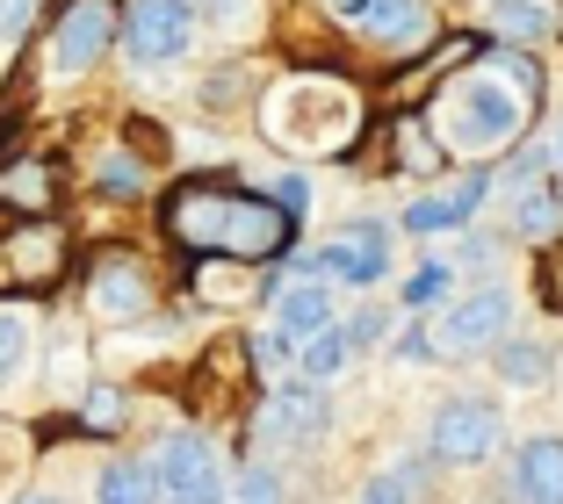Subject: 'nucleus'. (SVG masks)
I'll return each instance as SVG.
<instances>
[{
    "mask_svg": "<svg viewBox=\"0 0 563 504\" xmlns=\"http://www.w3.org/2000/svg\"><path fill=\"white\" fill-rule=\"evenodd\" d=\"M210 22L224 30V22H246V0H210Z\"/></svg>",
    "mask_w": 563,
    "mask_h": 504,
    "instance_id": "nucleus-36",
    "label": "nucleus"
},
{
    "mask_svg": "<svg viewBox=\"0 0 563 504\" xmlns=\"http://www.w3.org/2000/svg\"><path fill=\"white\" fill-rule=\"evenodd\" d=\"M412 483H419L412 469H383V475H368L362 504H412Z\"/></svg>",
    "mask_w": 563,
    "mask_h": 504,
    "instance_id": "nucleus-29",
    "label": "nucleus"
},
{
    "mask_svg": "<svg viewBox=\"0 0 563 504\" xmlns=\"http://www.w3.org/2000/svg\"><path fill=\"white\" fill-rule=\"evenodd\" d=\"M563 224V188H520L514 195V231L520 238H549Z\"/></svg>",
    "mask_w": 563,
    "mask_h": 504,
    "instance_id": "nucleus-20",
    "label": "nucleus"
},
{
    "mask_svg": "<svg viewBox=\"0 0 563 504\" xmlns=\"http://www.w3.org/2000/svg\"><path fill=\"white\" fill-rule=\"evenodd\" d=\"M95 504H159L152 455H145V461H109V469L95 475Z\"/></svg>",
    "mask_w": 563,
    "mask_h": 504,
    "instance_id": "nucleus-16",
    "label": "nucleus"
},
{
    "mask_svg": "<svg viewBox=\"0 0 563 504\" xmlns=\"http://www.w3.org/2000/svg\"><path fill=\"white\" fill-rule=\"evenodd\" d=\"M152 475H159V504H224V455L210 433H166L152 447Z\"/></svg>",
    "mask_w": 563,
    "mask_h": 504,
    "instance_id": "nucleus-4",
    "label": "nucleus"
},
{
    "mask_svg": "<svg viewBox=\"0 0 563 504\" xmlns=\"http://www.w3.org/2000/svg\"><path fill=\"white\" fill-rule=\"evenodd\" d=\"M22 504H58V497H22Z\"/></svg>",
    "mask_w": 563,
    "mask_h": 504,
    "instance_id": "nucleus-39",
    "label": "nucleus"
},
{
    "mask_svg": "<svg viewBox=\"0 0 563 504\" xmlns=\"http://www.w3.org/2000/svg\"><path fill=\"white\" fill-rule=\"evenodd\" d=\"M448 281H455V267H448V260H427V267H419V275L398 289V303H405V310H433V303L448 295Z\"/></svg>",
    "mask_w": 563,
    "mask_h": 504,
    "instance_id": "nucleus-25",
    "label": "nucleus"
},
{
    "mask_svg": "<svg viewBox=\"0 0 563 504\" xmlns=\"http://www.w3.org/2000/svg\"><path fill=\"white\" fill-rule=\"evenodd\" d=\"M514 332V289H477L463 295V303H448L441 310V332H433V346L441 354H484V346H498Z\"/></svg>",
    "mask_w": 563,
    "mask_h": 504,
    "instance_id": "nucleus-8",
    "label": "nucleus"
},
{
    "mask_svg": "<svg viewBox=\"0 0 563 504\" xmlns=\"http://www.w3.org/2000/svg\"><path fill=\"white\" fill-rule=\"evenodd\" d=\"M390 152L405 159V173H441V137L427 131V115H398V137H390Z\"/></svg>",
    "mask_w": 563,
    "mask_h": 504,
    "instance_id": "nucleus-19",
    "label": "nucleus"
},
{
    "mask_svg": "<svg viewBox=\"0 0 563 504\" xmlns=\"http://www.w3.org/2000/svg\"><path fill=\"white\" fill-rule=\"evenodd\" d=\"M528 109H534V101L520 94L514 80H498L492 66H463L455 80L441 87V94H433L427 131L441 137L448 159H484V152L520 145V131H528Z\"/></svg>",
    "mask_w": 563,
    "mask_h": 504,
    "instance_id": "nucleus-2",
    "label": "nucleus"
},
{
    "mask_svg": "<svg viewBox=\"0 0 563 504\" xmlns=\"http://www.w3.org/2000/svg\"><path fill=\"white\" fill-rule=\"evenodd\" d=\"M58 260H66V231L58 224H22V231H8V245H0V267H8L15 289H51Z\"/></svg>",
    "mask_w": 563,
    "mask_h": 504,
    "instance_id": "nucleus-12",
    "label": "nucleus"
},
{
    "mask_svg": "<svg viewBox=\"0 0 563 504\" xmlns=\"http://www.w3.org/2000/svg\"><path fill=\"white\" fill-rule=\"evenodd\" d=\"M383 332H390V317H383V310H354V317H347V339H354V346L383 339Z\"/></svg>",
    "mask_w": 563,
    "mask_h": 504,
    "instance_id": "nucleus-33",
    "label": "nucleus"
},
{
    "mask_svg": "<svg viewBox=\"0 0 563 504\" xmlns=\"http://www.w3.org/2000/svg\"><path fill=\"white\" fill-rule=\"evenodd\" d=\"M549 289H556V303H563V260H549Z\"/></svg>",
    "mask_w": 563,
    "mask_h": 504,
    "instance_id": "nucleus-37",
    "label": "nucleus"
},
{
    "mask_svg": "<svg viewBox=\"0 0 563 504\" xmlns=\"http://www.w3.org/2000/svg\"><path fill=\"white\" fill-rule=\"evenodd\" d=\"M51 188H58V173H51L44 159H15L0 173V202H8V210H51Z\"/></svg>",
    "mask_w": 563,
    "mask_h": 504,
    "instance_id": "nucleus-17",
    "label": "nucleus"
},
{
    "mask_svg": "<svg viewBox=\"0 0 563 504\" xmlns=\"http://www.w3.org/2000/svg\"><path fill=\"white\" fill-rule=\"evenodd\" d=\"M152 267L137 260V253H101L95 267H87V310H95L101 325H137V317H152Z\"/></svg>",
    "mask_w": 563,
    "mask_h": 504,
    "instance_id": "nucleus-7",
    "label": "nucleus"
},
{
    "mask_svg": "<svg viewBox=\"0 0 563 504\" xmlns=\"http://www.w3.org/2000/svg\"><path fill=\"white\" fill-rule=\"evenodd\" d=\"M470 216L455 210L448 195H419V202H405L398 210V231H412V238H441V231H463Z\"/></svg>",
    "mask_w": 563,
    "mask_h": 504,
    "instance_id": "nucleus-23",
    "label": "nucleus"
},
{
    "mask_svg": "<svg viewBox=\"0 0 563 504\" xmlns=\"http://www.w3.org/2000/svg\"><path fill=\"white\" fill-rule=\"evenodd\" d=\"M311 267H318V275H340L347 289H376V281L390 275V224H376V216L340 224V238H332Z\"/></svg>",
    "mask_w": 563,
    "mask_h": 504,
    "instance_id": "nucleus-9",
    "label": "nucleus"
},
{
    "mask_svg": "<svg viewBox=\"0 0 563 504\" xmlns=\"http://www.w3.org/2000/svg\"><path fill=\"white\" fill-rule=\"evenodd\" d=\"M492 22H498V36H514V44H542V36L556 30L542 0H492Z\"/></svg>",
    "mask_w": 563,
    "mask_h": 504,
    "instance_id": "nucleus-22",
    "label": "nucleus"
},
{
    "mask_svg": "<svg viewBox=\"0 0 563 504\" xmlns=\"http://www.w3.org/2000/svg\"><path fill=\"white\" fill-rule=\"evenodd\" d=\"M239 504H282V475L267 469V461H253V469L239 475Z\"/></svg>",
    "mask_w": 563,
    "mask_h": 504,
    "instance_id": "nucleus-30",
    "label": "nucleus"
},
{
    "mask_svg": "<svg viewBox=\"0 0 563 504\" xmlns=\"http://www.w3.org/2000/svg\"><path fill=\"white\" fill-rule=\"evenodd\" d=\"M267 202H275L282 216H297V224H303V210H311V188H303V173H282L275 188H267Z\"/></svg>",
    "mask_w": 563,
    "mask_h": 504,
    "instance_id": "nucleus-31",
    "label": "nucleus"
},
{
    "mask_svg": "<svg viewBox=\"0 0 563 504\" xmlns=\"http://www.w3.org/2000/svg\"><path fill=\"white\" fill-rule=\"evenodd\" d=\"M109 44H117V8H109V0H66V15L51 30V66L87 72V66L109 58Z\"/></svg>",
    "mask_w": 563,
    "mask_h": 504,
    "instance_id": "nucleus-10",
    "label": "nucleus"
},
{
    "mask_svg": "<svg viewBox=\"0 0 563 504\" xmlns=\"http://www.w3.org/2000/svg\"><path fill=\"white\" fill-rule=\"evenodd\" d=\"M117 44L131 51V66H174L196 44V8L188 0H131V15L117 22Z\"/></svg>",
    "mask_w": 563,
    "mask_h": 504,
    "instance_id": "nucleus-6",
    "label": "nucleus"
},
{
    "mask_svg": "<svg viewBox=\"0 0 563 504\" xmlns=\"http://www.w3.org/2000/svg\"><path fill=\"white\" fill-rule=\"evenodd\" d=\"M549 152H556V166H563V123H556V145H549Z\"/></svg>",
    "mask_w": 563,
    "mask_h": 504,
    "instance_id": "nucleus-38",
    "label": "nucleus"
},
{
    "mask_svg": "<svg viewBox=\"0 0 563 504\" xmlns=\"http://www.w3.org/2000/svg\"><path fill=\"white\" fill-rule=\"evenodd\" d=\"M498 374H506V382H514V390H534V382H549V368H556V354H549V339H498Z\"/></svg>",
    "mask_w": 563,
    "mask_h": 504,
    "instance_id": "nucleus-18",
    "label": "nucleus"
},
{
    "mask_svg": "<svg viewBox=\"0 0 563 504\" xmlns=\"http://www.w3.org/2000/svg\"><path fill=\"white\" fill-rule=\"evenodd\" d=\"M166 231L196 253H224V260H275L297 245V216H282L267 195L232 188V180H181L166 195Z\"/></svg>",
    "mask_w": 563,
    "mask_h": 504,
    "instance_id": "nucleus-1",
    "label": "nucleus"
},
{
    "mask_svg": "<svg viewBox=\"0 0 563 504\" xmlns=\"http://www.w3.org/2000/svg\"><path fill=\"white\" fill-rule=\"evenodd\" d=\"M261 131L275 137L282 152H311V159H332L347 152L354 131H362V94L347 80H318V72H297V80L267 87L261 101Z\"/></svg>",
    "mask_w": 563,
    "mask_h": 504,
    "instance_id": "nucleus-3",
    "label": "nucleus"
},
{
    "mask_svg": "<svg viewBox=\"0 0 563 504\" xmlns=\"http://www.w3.org/2000/svg\"><path fill=\"white\" fill-rule=\"evenodd\" d=\"M267 303H275V325L297 332V339H311V332L332 325V289L318 275H297V281H275L267 289Z\"/></svg>",
    "mask_w": 563,
    "mask_h": 504,
    "instance_id": "nucleus-15",
    "label": "nucleus"
},
{
    "mask_svg": "<svg viewBox=\"0 0 563 504\" xmlns=\"http://www.w3.org/2000/svg\"><path fill=\"white\" fill-rule=\"evenodd\" d=\"M354 36H368L376 51H419L433 36V8L427 0H368Z\"/></svg>",
    "mask_w": 563,
    "mask_h": 504,
    "instance_id": "nucleus-13",
    "label": "nucleus"
},
{
    "mask_svg": "<svg viewBox=\"0 0 563 504\" xmlns=\"http://www.w3.org/2000/svg\"><path fill=\"white\" fill-rule=\"evenodd\" d=\"M30 22H36V0H0V44H15Z\"/></svg>",
    "mask_w": 563,
    "mask_h": 504,
    "instance_id": "nucleus-32",
    "label": "nucleus"
},
{
    "mask_svg": "<svg viewBox=\"0 0 563 504\" xmlns=\"http://www.w3.org/2000/svg\"><path fill=\"white\" fill-rule=\"evenodd\" d=\"M332 425V404H325V382H289V390H275L261 404V439H275V447H311L318 433Z\"/></svg>",
    "mask_w": 563,
    "mask_h": 504,
    "instance_id": "nucleus-11",
    "label": "nucleus"
},
{
    "mask_svg": "<svg viewBox=\"0 0 563 504\" xmlns=\"http://www.w3.org/2000/svg\"><path fill=\"white\" fill-rule=\"evenodd\" d=\"M318 8H325V15L340 22V30H354V22H362V8H368V0H318Z\"/></svg>",
    "mask_w": 563,
    "mask_h": 504,
    "instance_id": "nucleus-35",
    "label": "nucleus"
},
{
    "mask_svg": "<svg viewBox=\"0 0 563 504\" xmlns=\"http://www.w3.org/2000/svg\"><path fill=\"white\" fill-rule=\"evenodd\" d=\"M514 504H563V439L534 433L514 447Z\"/></svg>",
    "mask_w": 563,
    "mask_h": 504,
    "instance_id": "nucleus-14",
    "label": "nucleus"
},
{
    "mask_svg": "<svg viewBox=\"0 0 563 504\" xmlns=\"http://www.w3.org/2000/svg\"><path fill=\"white\" fill-rule=\"evenodd\" d=\"M95 188L101 195H145V166L131 159V152H109V159H101V173H95Z\"/></svg>",
    "mask_w": 563,
    "mask_h": 504,
    "instance_id": "nucleus-26",
    "label": "nucleus"
},
{
    "mask_svg": "<svg viewBox=\"0 0 563 504\" xmlns=\"http://www.w3.org/2000/svg\"><path fill=\"white\" fill-rule=\"evenodd\" d=\"M30 310H15V303H0V390L22 374V360H30Z\"/></svg>",
    "mask_w": 563,
    "mask_h": 504,
    "instance_id": "nucleus-24",
    "label": "nucleus"
},
{
    "mask_svg": "<svg viewBox=\"0 0 563 504\" xmlns=\"http://www.w3.org/2000/svg\"><path fill=\"white\" fill-rule=\"evenodd\" d=\"M347 360H354V339H347V325H325V332H311V346H303V374H311V382H332V374H347Z\"/></svg>",
    "mask_w": 563,
    "mask_h": 504,
    "instance_id": "nucleus-21",
    "label": "nucleus"
},
{
    "mask_svg": "<svg viewBox=\"0 0 563 504\" xmlns=\"http://www.w3.org/2000/svg\"><path fill=\"white\" fill-rule=\"evenodd\" d=\"M123 418H131V396L123 390H87V411H80L87 433H117Z\"/></svg>",
    "mask_w": 563,
    "mask_h": 504,
    "instance_id": "nucleus-27",
    "label": "nucleus"
},
{
    "mask_svg": "<svg viewBox=\"0 0 563 504\" xmlns=\"http://www.w3.org/2000/svg\"><path fill=\"white\" fill-rule=\"evenodd\" d=\"M253 368H267V374H275V368H289V360H297V332H282V325H267V332H253Z\"/></svg>",
    "mask_w": 563,
    "mask_h": 504,
    "instance_id": "nucleus-28",
    "label": "nucleus"
},
{
    "mask_svg": "<svg viewBox=\"0 0 563 504\" xmlns=\"http://www.w3.org/2000/svg\"><path fill=\"white\" fill-rule=\"evenodd\" d=\"M390 354H398V360H433V354H441V346H433L427 332L412 325V332H398V346H390Z\"/></svg>",
    "mask_w": 563,
    "mask_h": 504,
    "instance_id": "nucleus-34",
    "label": "nucleus"
},
{
    "mask_svg": "<svg viewBox=\"0 0 563 504\" xmlns=\"http://www.w3.org/2000/svg\"><path fill=\"white\" fill-rule=\"evenodd\" d=\"M498 439H506V418H498V404H484V396H448L427 425V447H433L441 469H477V461L498 455Z\"/></svg>",
    "mask_w": 563,
    "mask_h": 504,
    "instance_id": "nucleus-5",
    "label": "nucleus"
}]
</instances>
